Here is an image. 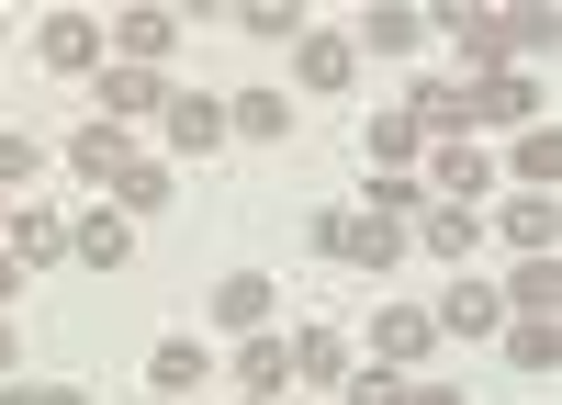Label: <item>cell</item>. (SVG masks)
I'll return each mask as SVG.
<instances>
[{"instance_id":"obj_1","label":"cell","mask_w":562,"mask_h":405,"mask_svg":"<svg viewBox=\"0 0 562 405\" xmlns=\"http://www.w3.org/2000/svg\"><path fill=\"white\" fill-rule=\"evenodd\" d=\"M315 248H326V259H360V270H383L405 237H394L383 214H326V225H315Z\"/></svg>"},{"instance_id":"obj_2","label":"cell","mask_w":562,"mask_h":405,"mask_svg":"<svg viewBox=\"0 0 562 405\" xmlns=\"http://www.w3.org/2000/svg\"><path fill=\"white\" fill-rule=\"evenodd\" d=\"M371 349H383V372H405V360L439 349V315L428 304H383V315H371Z\"/></svg>"},{"instance_id":"obj_3","label":"cell","mask_w":562,"mask_h":405,"mask_svg":"<svg viewBox=\"0 0 562 405\" xmlns=\"http://www.w3.org/2000/svg\"><path fill=\"white\" fill-rule=\"evenodd\" d=\"M169 34H180V23L147 0V12H113V34H102V45H113V68H158V57H169Z\"/></svg>"},{"instance_id":"obj_4","label":"cell","mask_w":562,"mask_h":405,"mask_svg":"<svg viewBox=\"0 0 562 405\" xmlns=\"http://www.w3.org/2000/svg\"><path fill=\"white\" fill-rule=\"evenodd\" d=\"M214 327H237V338H270V282H259V270L214 282Z\"/></svg>"},{"instance_id":"obj_5","label":"cell","mask_w":562,"mask_h":405,"mask_svg":"<svg viewBox=\"0 0 562 405\" xmlns=\"http://www.w3.org/2000/svg\"><path fill=\"white\" fill-rule=\"evenodd\" d=\"M34 57H45V68H90V57H102V23H79V12H57V23L34 34Z\"/></svg>"},{"instance_id":"obj_6","label":"cell","mask_w":562,"mask_h":405,"mask_svg":"<svg viewBox=\"0 0 562 405\" xmlns=\"http://www.w3.org/2000/svg\"><path fill=\"white\" fill-rule=\"evenodd\" d=\"M450 45H461V57H484V68H506V57H518L506 12H450Z\"/></svg>"},{"instance_id":"obj_7","label":"cell","mask_w":562,"mask_h":405,"mask_svg":"<svg viewBox=\"0 0 562 405\" xmlns=\"http://www.w3.org/2000/svg\"><path fill=\"white\" fill-rule=\"evenodd\" d=\"M529 113H540V90H529L518 68H495V79L473 90V124H529Z\"/></svg>"},{"instance_id":"obj_8","label":"cell","mask_w":562,"mask_h":405,"mask_svg":"<svg viewBox=\"0 0 562 405\" xmlns=\"http://www.w3.org/2000/svg\"><path fill=\"white\" fill-rule=\"evenodd\" d=\"M495 315H506V304H495L484 282H450V304H439V338H495Z\"/></svg>"},{"instance_id":"obj_9","label":"cell","mask_w":562,"mask_h":405,"mask_svg":"<svg viewBox=\"0 0 562 405\" xmlns=\"http://www.w3.org/2000/svg\"><path fill=\"white\" fill-rule=\"evenodd\" d=\"M237 383H248V394L270 405L281 383H293V338H248V349H237Z\"/></svg>"},{"instance_id":"obj_10","label":"cell","mask_w":562,"mask_h":405,"mask_svg":"<svg viewBox=\"0 0 562 405\" xmlns=\"http://www.w3.org/2000/svg\"><path fill=\"white\" fill-rule=\"evenodd\" d=\"M68 169H79V180H124V135H113V124H79V135H68Z\"/></svg>"},{"instance_id":"obj_11","label":"cell","mask_w":562,"mask_h":405,"mask_svg":"<svg viewBox=\"0 0 562 405\" xmlns=\"http://www.w3.org/2000/svg\"><path fill=\"white\" fill-rule=\"evenodd\" d=\"M338 372H349V338L338 327H304L293 338V383H338Z\"/></svg>"},{"instance_id":"obj_12","label":"cell","mask_w":562,"mask_h":405,"mask_svg":"<svg viewBox=\"0 0 562 405\" xmlns=\"http://www.w3.org/2000/svg\"><path fill=\"white\" fill-rule=\"evenodd\" d=\"M147 372H158V394H169V405H180V394H192V383H203V372H214V360H203V349H192V338H158V360H147Z\"/></svg>"},{"instance_id":"obj_13","label":"cell","mask_w":562,"mask_h":405,"mask_svg":"<svg viewBox=\"0 0 562 405\" xmlns=\"http://www.w3.org/2000/svg\"><path fill=\"white\" fill-rule=\"evenodd\" d=\"M169 135H180V147H225V102H192V90H180V102H169Z\"/></svg>"},{"instance_id":"obj_14","label":"cell","mask_w":562,"mask_h":405,"mask_svg":"<svg viewBox=\"0 0 562 405\" xmlns=\"http://www.w3.org/2000/svg\"><path fill=\"white\" fill-rule=\"evenodd\" d=\"M113 203H124V214H169V169H158V158H124Z\"/></svg>"},{"instance_id":"obj_15","label":"cell","mask_w":562,"mask_h":405,"mask_svg":"<svg viewBox=\"0 0 562 405\" xmlns=\"http://www.w3.org/2000/svg\"><path fill=\"white\" fill-rule=\"evenodd\" d=\"M68 248H79L90 270H124V248H135V237H124V214H90V225H68Z\"/></svg>"},{"instance_id":"obj_16","label":"cell","mask_w":562,"mask_h":405,"mask_svg":"<svg viewBox=\"0 0 562 405\" xmlns=\"http://www.w3.org/2000/svg\"><path fill=\"white\" fill-rule=\"evenodd\" d=\"M12 259H68V214H12Z\"/></svg>"},{"instance_id":"obj_17","label":"cell","mask_w":562,"mask_h":405,"mask_svg":"<svg viewBox=\"0 0 562 405\" xmlns=\"http://www.w3.org/2000/svg\"><path fill=\"white\" fill-rule=\"evenodd\" d=\"M506 169H518L529 192H551V180H562V135H551V124H540V135H518V147H506Z\"/></svg>"},{"instance_id":"obj_18","label":"cell","mask_w":562,"mask_h":405,"mask_svg":"<svg viewBox=\"0 0 562 405\" xmlns=\"http://www.w3.org/2000/svg\"><path fill=\"white\" fill-rule=\"evenodd\" d=\"M495 304H506V315H551V304H562V270H551V259H529V270H518V282H506Z\"/></svg>"},{"instance_id":"obj_19","label":"cell","mask_w":562,"mask_h":405,"mask_svg":"<svg viewBox=\"0 0 562 405\" xmlns=\"http://www.w3.org/2000/svg\"><path fill=\"white\" fill-rule=\"evenodd\" d=\"M416 237H428L439 259H461V248H473V237H484V225H473V214H461V203H428V214H416Z\"/></svg>"},{"instance_id":"obj_20","label":"cell","mask_w":562,"mask_h":405,"mask_svg":"<svg viewBox=\"0 0 562 405\" xmlns=\"http://www.w3.org/2000/svg\"><path fill=\"white\" fill-rule=\"evenodd\" d=\"M360 45H371V57H416V45H428V23H416V12H371Z\"/></svg>"},{"instance_id":"obj_21","label":"cell","mask_w":562,"mask_h":405,"mask_svg":"<svg viewBox=\"0 0 562 405\" xmlns=\"http://www.w3.org/2000/svg\"><path fill=\"white\" fill-rule=\"evenodd\" d=\"M293 68H304V90H349V45H338V34H304Z\"/></svg>"},{"instance_id":"obj_22","label":"cell","mask_w":562,"mask_h":405,"mask_svg":"<svg viewBox=\"0 0 562 405\" xmlns=\"http://www.w3.org/2000/svg\"><path fill=\"white\" fill-rule=\"evenodd\" d=\"M102 113H158V68H102Z\"/></svg>"},{"instance_id":"obj_23","label":"cell","mask_w":562,"mask_h":405,"mask_svg":"<svg viewBox=\"0 0 562 405\" xmlns=\"http://www.w3.org/2000/svg\"><path fill=\"white\" fill-rule=\"evenodd\" d=\"M225 124L237 135H293V102H281V90H248V102H225Z\"/></svg>"},{"instance_id":"obj_24","label":"cell","mask_w":562,"mask_h":405,"mask_svg":"<svg viewBox=\"0 0 562 405\" xmlns=\"http://www.w3.org/2000/svg\"><path fill=\"white\" fill-rule=\"evenodd\" d=\"M506 360H518V372H551V360H562V327H551V315H529V327H506Z\"/></svg>"},{"instance_id":"obj_25","label":"cell","mask_w":562,"mask_h":405,"mask_svg":"<svg viewBox=\"0 0 562 405\" xmlns=\"http://www.w3.org/2000/svg\"><path fill=\"white\" fill-rule=\"evenodd\" d=\"M248 34H259V45H304L315 23L293 12V0H248Z\"/></svg>"},{"instance_id":"obj_26","label":"cell","mask_w":562,"mask_h":405,"mask_svg":"<svg viewBox=\"0 0 562 405\" xmlns=\"http://www.w3.org/2000/svg\"><path fill=\"white\" fill-rule=\"evenodd\" d=\"M506 237H518L529 259H551V192H529V203H506Z\"/></svg>"},{"instance_id":"obj_27","label":"cell","mask_w":562,"mask_h":405,"mask_svg":"<svg viewBox=\"0 0 562 405\" xmlns=\"http://www.w3.org/2000/svg\"><path fill=\"white\" fill-rule=\"evenodd\" d=\"M484 192V158L473 147H439V203H473Z\"/></svg>"},{"instance_id":"obj_28","label":"cell","mask_w":562,"mask_h":405,"mask_svg":"<svg viewBox=\"0 0 562 405\" xmlns=\"http://www.w3.org/2000/svg\"><path fill=\"white\" fill-rule=\"evenodd\" d=\"M360 135H371V158H383V169H405V158H416V124H405V113H383V124H360Z\"/></svg>"},{"instance_id":"obj_29","label":"cell","mask_w":562,"mask_h":405,"mask_svg":"<svg viewBox=\"0 0 562 405\" xmlns=\"http://www.w3.org/2000/svg\"><path fill=\"white\" fill-rule=\"evenodd\" d=\"M338 383H349V405H405V383L383 372V360H371V372H338Z\"/></svg>"},{"instance_id":"obj_30","label":"cell","mask_w":562,"mask_h":405,"mask_svg":"<svg viewBox=\"0 0 562 405\" xmlns=\"http://www.w3.org/2000/svg\"><path fill=\"white\" fill-rule=\"evenodd\" d=\"M0 405H90V394H68V383H12Z\"/></svg>"},{"instance_id":"obj_31","label":"cell","mask_w":562,"mask_h":405,"mask_svg":"<svg viewBox=\"0 0 562 405\" xmlns=\"http://www.w3.org/2000/svg\"><path fill=\"white\" fill-rule=\"evenodd\" d=\"M12 180H34V147H23V135H0V192H12Z\"/></svg>"},{"instance_id":"obj_32","label":"cell","mask_w":562,"mask_h":405,"mask_svg":"<svg viewBox=\"0 0 562 405\" xmlns=\"http://www.w3.org/2000/svg\"><path fill=\"white\" fill-rule=\"evenodd\" d=\"M405 405H473V394H450V383H428V394H405Z\"/></svg>"},{"instance_id":"obj_33","label":"cell","mask_w":562,"mask_h":405,"mask_svg":"<svg viewBox=\"0 0 562 405\" xmlns=\"http://www.w3.org/2000/svg\"><path fill=\"white\" fill-rule=\"evenodd\" d=\"M12 293H23V259H0V304H12Z\"/></svg>"},{"instance_id":"obj_34","label":"cell","mask_w":562,"mask_h":405,"mask_svg":"<svg viewBox=\"0 0 562 405\" xmlns=\"http://www.w3.org/2000/svg\"><path fill=\"white\" fill-rule=\"evenodd\" d=\"M0 372H12V327H0Z\"/></svg>"}]
</instances>
